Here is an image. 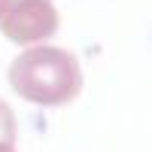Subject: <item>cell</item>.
<instances>
[{"instance_id":"obj_1","label":"cell","mask_w":152,"mask_h":152,"mask_svg":"<svg viewBox=\"0 0 152 152\" xmlns=\"http://www.w3.org/2000/svg\"><path fill=\"white\" fill-rule=\"evenodd\" d=\"M9 82L28 100L46 107L67 104L79 91V67L70 52L61 49H31L9 67Z\"/></svg>"},{"instance_id":"obj_2","label":"cell","mask_w":152,"mask_h":152,"mask_svg":"<svg viewBox=\"0 0 152 152\" xmlns=\"http://www.w3.org/2000/svg\"><path fill=\"white\" fill-rule=\"evenodd\" d=\"M58 15L49 0H0V28L9 40L31 43L55 34Z\"/></svg>"}]
</instances>
